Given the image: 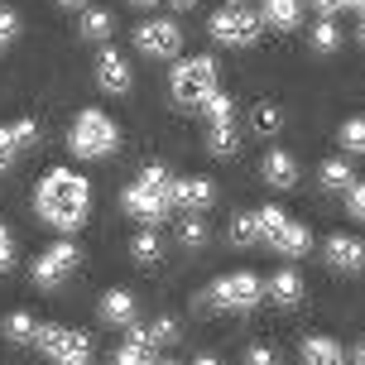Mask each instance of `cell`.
Instances as JSON below:
<instances>
[{"mask_svg":"<svg viewBox=\"0 0 365 365\" xmlns=\"http://www.w3.org/2000/svg\"><path fill=\"white\" fill-rule=\"evenodd\" d=\"M34 207H38V217L48 221V226L77 231V226L87 221V212H91V182L82 178V173H73V168H53L48 178L38 182Z\"/></svg>","mask_w":365,"mask_h":365,"instance_id":"obj_1","label":"cell"},{"mask_svg":"<svg viewBox=\"0 0 365 365\" xmlns=\"http://www.w3.org/2000/svg\"><path fill=\"white\" fill-rule=\"evenodd\" d=\"M120 207H125L135 221H164L173 212V173L168 164H145L140 168V178L130 182L125 192H120Z\"/></svg>","mask_w":365,"mask_h":365,"instance_id":"obj_2","label":"cell"},{"mask_svg":"<svg viewBox=\"0 0 365 365\" xmlns=\"http://www.w3.org/2000/svg\"><path fill=\"white\" fill-rule=\"evenodd\" d=\"M73 154L77 159H106V154H115V145H120V130H115V120H110L106 110L87 106L82 115L73 120Z\"/></svg>","mask_w":365,"mask_h":365,"instance_id":"obj_3","label":"cell"},{"mask_svg":"<svg viewBox=\"0 0 365 365\" xmlns=\"http://www.w3.org/2000/svg\"><path fill=\"white\" fill-rule=\"evenodd\" d=\"M255 221H259V240H264L269 250H279V255H289V259L308 255V245H312L308 226H303V221H293L284 207H259Z\"/></svg>","mask_w":365,"mask_h":365,"instance_id":"obj_4","label":"cell"},{"mask_svg":"<svg viewBox=\"0 0 365 365\" xmlns=\"http://www.w3.org/2000/svg\"><path fill=\"white\" fill-rule=\"evenodd\" d=\"M168 91L187 110L207 106V96L217 91V63L212 58H182L178 68H173V77H168Z\"/></svg>","mask_w":365,"mask_h":365,"instance_id":"obj_5","label":"cell"},{"mask_svg":"<svg viewBox=\"0 0 365 365\" xmlns=\"http://www.w3.org/2000/svg\"><path fill=\"white\" fill-rule=\"evenodd\" d=\"M207 29H212V38L226 43V48H250L259 38V29H264V19H259L255 10H245V5H221Z\"/></svg>","mask_w":365,"mask_h":365,"instance_id":"obj_6","label":"cell"},{"mask_svg":"<svg viewBox=\"0 0 365 365\" xmlns=\"http://www.w3.org/2000/svg\"><path fill=\"white\" fill-rule=\"evenodd\" d=\"M34 346L58 365H91V336L77 327H38Z\"/></svg>","mask_w":365,"mask_h":365,"instance_id":"obj_7","label":"cell"},{"mask_svg":"<svg viewBox=\"0 0 365 365\" xmlns=\"http://www.w3.org/2000/svg\"><path fill=\"white\" fill-rule=\"evenodd\" d=\"M202 110H207V149L217 159H231L236 154V106H231V96L212 91Z\"/></svg>","mask_w":365,"mask_h":365,"instance_id":"obj_8","label":"cell"},{"mask_svg":"<svg viewBox=\"0 0 365 365\" xmlns=\"http://www.w3.org/2000/svg\"><path fill=\"white\" fill-rule=\"evenodd\" d=\"M259 279L250 269H236V274H221L217 284H212V289H207V298H212V303H217L221 312H245V308H255L259 303Z\"/></svg>","mask_w":365,"mask_h":365,"instance_id":"obj_9","label":"cell"},{"mask_svg":"<svg viewBox=\"0 0 365 365\" xmlns=\"http://www.w3.org/2000/svg\"><path fill=\"white\" fill-rule=\"evenodd\" d=\"M77 245H68V240H58V245H48L43 255L34 259V284L38 289H58V284H68L77 269Z\"/></svg>","mask_w":365,"mask_h":365,"instance_id":"obj_10","label":"cell"},{"mask_svg":"<svg viewBox=\"0 0 365 365\" xmlns=\"http://www.w3.org/2000/svg\"><path fill=\"white\" fill-rule=\"evenodd\" d=\"M182 43V29L173 19H145L140 29H135V48L145 58H173Z\"/></svg>","mask_w":365,"mask_h":365,"instance_id":"obj_11","label":"cell"},{"mask_svg":"<svg viewBox=\"0 0 365 365\" xmlns=\"http://www.w3.org/2000/svg\"><path fill=\"white\" fill-rule=\"evenodd\" d=\"M96 82H101V91H110V96H125V91L135 87V77H130V63H125V53H115V48H106V53L96 58Z\"/></svg>","mask_w":365,"mask_h":365,"instance_id":"obj_12","label":"cell"},{"mask_svg":"<svg viewBox=\"0 0 365 365\" xmlns=\"http://www.w3.org/2000/svg\"><path fill=\"white\" fill-rule=\"evenodd\" d=\"M217 197L212 178H173V207L178 212H207Z\"/></svg>","mask_w":365,"mask_h":365,"instance_id":"obj_13","label":"cell"},{"mask_svg":"<svg viewBox=\"0 0 365 365\" xmlns=\"http://www.w3.org/2000/svg\"><path fill=\"white\" fill-rule=\"evenodd\" d=\"M327 264L341 274H356L365 269V240L361 236H331L327 240Z\"/></svg>","mask_w":365,"mask_h":365,"instance_id":"obj_14","label":"cell"},{"mask_svg":"<svg viewBox=\"0 0 365 365\" xmlns=\"http://www.w3.org/2000/svg\"><path fill=\"white\" fill-rule=\"evenodd\" d=\"M259 178L269 182V187H298V159H293L289 149H269L259 159Z\"/></svg>","mask_w":365,"mask_h":365,"instance_id":"obj_15","label":"cell"},{"mask_svg":"<svg viewBox=\"0 0 365 365\" xmlns=\"http://www.w3.org/2000/svg\"><path fill=\"white\" fill-rule=\"evenodd\" d=\"M110 365H154V341H149L145 327H130V336L115 346Z\"/></svg>","mask_w":365,"mask_h":365,"instance_id":"obj_16","label":"cell"},{"mask_svg":"<svg viewBox=\"0 0 365 365\" xmlns=\"http://www.w3.org/2000/svg\"><path fill=\"white\" fill-rule=\"evenodd\" d=\"M264 298H269V303H279V308H293V303L303 298V279H298V269H289V264H284L279 274H269Z\"/></svg>","mask_w":365,"mask_h":365,"instance_id":"obj_17","label":"cell"},{"mask_svg":"<svg viewBox=\"0 0 365 365\" xmlns=\"http://www.w3.org/2000/svg\"><path fill=\"white\" fill-rule=\"evenodd\" d=\"M245 130H250V135H264V140H274V135L284 130V110L274 106V101H255V106L245 110Z\"/></svg>","mask_w":365,"mask_h":365,"instance_id":"obj_18","label":"cell"},{"mask_svg":"<svg viewBox=\"0 0 365 365\" xmlns=\"http://www.w3.org/2000/svg\"><path fill=\"white\" fill-rule=\"evenodd\" d=\"M101 322H110V327H135V293L110 289L101 298Z\"/></svg>","mask_w":365,"mask_h":365,"instance_id":"obj_19","label":"cell"},{"mask_svg":"<svg viewBox=\"0 0 365 365\" xmlns=\"http://www.w3.org/2000/svg\"><path fill=\"white\" fill-rule=\"evenodd\" d=\"M259 19H264V29H298L303 5L298 0H264L259 5Z\"/></svg>","mask_w":365,"mask_h":365,"instance_id":"obj_20","label":"cell"},{"mask_svg":"<svg viewBox=\"0 0 365 365\" xmlns=\"http://www.w3.org/2000/svg\"><path fill=\"white\" fill-rule=\"evenodd\" d=\"M303 365H346V351L336 336H308L303 341Z\"/></svg>","mask_w":365,"mask_h":365,"instance_id":"obj_21","label":"cell"},{"mask_svg":"<svg viewBox=\"0 0 365 365\" xmlns=\"http://www.w3.org/2000/svg\"><path fill=\"white\" fill-rule=\"evenodd\" d=\"M130 259H135V264H145V269H154V264L164 259V240L154 236V226H145L140 236L130 240Z\"/></svg>","mask_w":365,"mask_h":365,"instance_id":"obj_22","label":"cell"},{"mask_svg":"<svg viewBox=\"0 0 365 365\" xmlns=\"http://www.w3.org/2000/svg\"><path fill=\"white\" fill-rule=\"evenodd\" d=\"M178 245L182 250H207V240H212V231H207V221H202V212H187V217L178 221Z\"/></svg>","mask_w":365,"mask_h":365,"instance_id":"obj_23","label":"cell"},{"mask_svg":"<svg viewBox=\"0 0 365 365\" xmlns=\"http://www.w3.org/2000/svg\"><path fill=\"white\" fill-rule=\"evenodd\" d=\"M226 240L236 245V250H250L259 240V221H255V212H236L231 217V231H226Z\"/></svg>","mask_w":365,"mask_h":365,"instance_id":"obj_24","label":"cell"},{"mask_svg":"<svg viewBox=\"0 0 365 365\" xmlns=\"http://www.w3.org/2000/svg\"><path fill=\"white\" fill-rule=\"evenodd\" d=\"M308 43H312V53H336L341 48V29H336V19H317L308 29Z\"/></svg>","mask_w":365,"mask_h":365,"instance_id":"obj_25","label":"cell"},{"mask_svg":"<svg viewBox=\"0 0 365 365\" xmlns=\"http://www.w3.org/2000/svg\"><path fill=\"white\" fill-rule=\"evenodd\" d=\"M317 178H322V187H327V192H346L351 182H356V168H351L346 159H327Z\"/></svg>","mask_w":365,"mask_h":365,"instance_id":"obj_26","label":"cell"},{"mask_svg":"<svg viewBox=\"0 0 365 365\" xmlns=\"http://www.w3.org/2000/svg\"><path fill=\"white\" fill-rule=\"evenodd\" d=\"M110 29H115L110 10H96V5H91L87 15H82V34H87V38H110Z\"/></svg>","mask_w":365,"mask_h":365,"instance_id":"obj_27","label":"cell"},{"mask_svg":"<svg viewBox=\"0 0 365 365\" xmlns=\"http://www.w3.org/2000/svg\"><path fill=\"white\" fill-rule=\"evenodd\" d=\"M34 331H38V322L29 312H10V317H5V336H10V341H34Z\"/></svg>","mask_w":365,"mask_h":365,"instance_id":"obj_28","label":"cell"},{"mask_svg":"<svg viewBox=\"0 0 365 365\" xmlns=\"http://www.w3.org/2000/svg\"><path fill=\"white\" fill-rule=\"evenodd\" d=\"M19 140H15V125H0V173H10L15 168V159H19Z\"/></svg>","mask_w":365,"mask_h":365,"instance_id":"obj_29","label":"cell"},{"mask_svg":"<svg viewBox=\"0 0 365 365\" xmlns=\"http://www.w3.org/2000/svg\"><path fill=\"white\" fill-rule=\"evenodd\" d=\"M149 341L154 346H168V341H178V317H154V327H149Z\"/></svg>","mask_w":365,"mask_h":365,"instance_id":"obj_30","label":"cell"},{"mask_svg":"<svg viewBox=\"0 0 365 365\" xmlns=\"http://www.w3.org/2000/svg\"><path fill=\"white\" fill-rule=\"evenodd\" d=\"M341 145H346L351 154H365V115H356V120L341 125Z\"/></svg>","mask_w":365,"mask_h":365,"instance_id":"obj_31","label":"cell"},{"mask_svg":"<svg viewBox=\"0 0 365 365\" xmlns=\"http://www.w3.org/2000/svg\"><path fill=\"white\" fill-rule=\"evenodd\" d=\"M346 212H351L356 221H365V178H356V182L346 187Z\"/></svg>","mask_w":365,"mask_h":365,"instance_id":"obj_32","label":"cell"},{"mask_svg":"<svg viewBox=\"0 0 365 365\" xmlns=\"http://www.w3.org/2000/svg\"><path fill=\"white\" fill-rule=\"evenodd\" d=\"M19 34V15L15 10H0V53H5V43Z\"/></svg>","mask_w":365,"mask_h":365,"instance_id":"obj_33","label":"cell"},{"mask_svg":"<svg viewBox=\"0 0 365 365\" xmlns=\"http://www.w3.org/2000/svg\"><path fill=\"white\" fill-rule=\"evenodd\" d=\"M245 365H279V351L274 346H250L245 351Z\"/></svg>","mask_w":365,"mask_h":365,"instance_id":"obj_34","label":"cell"},{"mask_svg":"<svg viewBox=\"0 0 365 365\" xmlns=\"http://www.w3.org/2000/svg\"><path fill=\"white\" fill-rule=\"evenodd\" d=\"M15 140H19L24 149H34V140H38V125L29 120V115H24V120H15Z\"/></svg>","mask_w":365,"mask_h":365,"instance_id":"obj_35","label":"cell"},{"mask_svg":"<svg viewBox=\"0 0 365 365\" xmlns=\"http://www.w3.org/2000/svg\"><path fill=\"white\" fill-rule=\"evenodd\" d=\"M10 259H15V240H10V231L0 226V269H10Z\"/></svg>","mask_w":365,"mask_h":365,"instance_id":"obj_36","label":"cell"},{"mask_svg":"<svg viewBox=\"0 0 365 365\" xmlns=\"http://www.w3.org/2000/svg\"><path fill=\"white\" fill-rule=\"evenodd\" d=\"M312 5H317V10H322V15H336V10H351V5H361V0H312Z\"/></svg>","mask_w":365,"mask_h":365,"instance_id":"obj_37","label":"cell"},{"mask_svg":"<svg viewBox=\"0 0 365 365\" xmlns=\"http://www.w3.org/2000/svg\"><path fill=\"white\" fill-rule=\"evenodd\" d=\"M192 5H197V0H173V10H192Z\"/></svg>","mask_w":365,"mask_h":365,"instance_id":"obj_38","label":"cell"},{"mask_svg":"<svg viewBox=\"0 0 365 365\" xmlns=\"http://www.w3.org/2000/svg\"><path fill=\"white\" fill-rule=\"evenodd\" d=\"M130 5H145V10H149V5H159V0H130Z\"/></svg>","mask_w":365,"mask_h":365,"instance_id":"obj_39","label":"cell"},{"mask_svg":"<svg viewBox=\"0 0 365 365\" xmlns=\"http://www.w3.org/2000/svg\"><path fill=\"white\" fill-rule=\"evenodd\" d=\"M356 365H365V346H361V351H356Z\"/></svg>","mask_w":365,"mask_h":365,"instance_id":"obj_40","label":"cell"},{"mask_svg":"<svg viewBox=\"0 0 365 365\" xmlns=\"http://www.w3.org/2000/svg\"><path fill=\"white\" fill-rule=\"evenodd\" d=\"M58 5H82V0H58Z\"/></svg>","mask_w":365,"mask_h":365,"instance_id":"obj_41","label":"cell"},{"mask_svg":"<svg viewBox=\"0 0 365 365\" xmlns=\"http://www.w3.org/2000/svg\"><path fill=\"white\" fill-rule=\"evenodd\" d=\"M164 365H173V361H164Z\"/></svg>","mask_w":365,"mask_h":365,"instance_id":"obj_42","label":"cell"}]
</instances>
